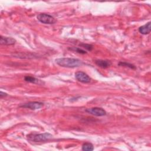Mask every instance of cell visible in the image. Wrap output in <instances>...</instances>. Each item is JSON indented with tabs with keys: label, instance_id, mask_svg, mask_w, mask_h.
I'll return each instance as SVG.
<instances>
[{
	"label": "cell",
	"instance_id": "6da1fadb",
	"mask_svg": "<svg viewBox=\"0 0 151 151\" xmlns=\"http://www.w3.org/2000/svg\"><path fill=\"white\" fill-rule=\"evenodd\" d=\"M55 61L57 65L66 68H76L80 67L83 64L81 61L73 58H57Z\"/></svg>",
	"mask_w": 151,
	"mask_h": 151
},
{
	"label": "cell",
	"instance_id": "7a4b0ae2",
	"mask_svg": "<svg viewBox=\"0 0 151 151\" xmlns=\"http://www.w3.org/2000/svg\"><path fill=\"white\" fill-rule=\"evenodd\" d=\"M52 135L49 133L30 134L28 136L29 139L34 142H42L49 140L52 138Z\"/></svg>",
	"mask_w": 151,
	"mask_h": 151
},
{
	"label": "cell",
	"instance_id": "3957f363",
	"mask_svg": "<svg viewBox=\"0 0 151 151\" xmlns=\"http://www.w3.org/2000/svg\"><path fill=\"white\" fill-rule=\"evenodd\" d=\"M37 18L40 22L45 24H53L56 22L55 19L53 17L44 13L39 14Z\"/></svg>",
	"mask_w": 151,
	"mask_h": 151
},
{
	"label": "cell",
	"instance_id": "277c9868",
	"mask_svg": "<svg viewBox=\"0 0 151 151\" xmlns=\"http://www.w3.org/2000/svg\"><path fill=\"white\" fill-rule=\"evenodd\" d=\"M44 106V103L40 101H30L21 105L19 107L25 109H29L31 110L40 109Z\"/></svg>",
	"mask_w": 151,
	"mask_h": 151
},
{
	"label": "cell",
	"instance_id": "5b68a950",
	"mask_svg": "<svg viewBox=\"0 0 151 151\" xmlns=\"http://www.w3.org/2000/svg\"><path fill=\"white\" fill-rule=\"evenodd\" d=\"M86 111L95 116H103L106 114V111L101 107H91L86 109Z\"/></svg>",
	"mask_w": 151,
	"mask_h": 151
},
{
	"label": "cell",
	"instance_id": "8992f818",
	"mask_svg": "<svg viewBox=\"0 0 151 151\" xmlns=\"http://www.w3.org/2000/svg\"><path fill=\"white\" fill-rule=\"evenodd\" d=\"M75 78L78 81L83 83H88L91 81V78L83 71H77L75 73Z\"/></svg>",
	"mask_w": 151,
	"mask_h": 151
},
{
	"label": "cell",
	"instance_id": "52a82bcc",
	"mask_svg": "<svg viewBox=\"0 0 151 151\" xmlns=\"http://www.w3.org/2000/svg\"><path fill=\"white\" fill-rule=\"evenodd\" d=\"M16 40L12 37H0V44L4 45H11L15 44Z\"/></svg>",
	"mask_w": 151,
	"mask_h": 151
},
{
	"label": "cell",
	"instance_id": "ba28073f",
	"mask_svg": "<svg viewBox=\"0 0 151 151\" xmlns=\"http://www.w3.org/2000/svg\"><path fill=\"white\" fill-rule=\"evenodd\" d=\"M139 31L140 33L146 35L148 34L151 31V27H150V22H148L147 23L145 24V25L140 27L139 28Z\"/></svg>",
	"mask_w": 151,
	"mask_h": 151
},
{
	"label": "cell",
	"instance_id": "9c48e42d",
	"mask_svg": "<svg viewBox=\"0 0 151 151\" xmlns=\"http://www.w3.org/2000/svg\"><path fill=\"white\" fill-rule=\"evenodd\" d=\"M95 64L102 68H107L111 65V63L108 60H97L95 61Z\"/></svg>",
	"mask_w": 151,
	"mask_h": 151
},
{
	"label": "cell",
	"instance_id": "30bf717a",
	"mask_svg": "<svg viewBox=\"0 0 151 151\" xmlns=\"http://www.w3.org/2000/svg\"><path fill=\"white\" fill-rule=\"evenodd\" d=\"M93 149V145L91 143H85L82 145V150L84 151H92Z\"/></svg>",
	"mask_w": 151,
	"mask_h": 151
},
{
	"label": "cell",
	"instance_id": "8fae6325",
	"mask_svg": "<svg viewBox=\"0 0 151 151\" xmlns=\"http://www.w3.org/2000/svg\"><path fill=\"white\" fill-rule=\"evenodd\" d=\"M24 80L27 82H29V83H38L39 81V80L35 78V77H31V76H25L24 77Z\"/></svg>",
	"mask_w": 151,
	"mask_h": 151
},
{
	"label": "cell",
	"instance_id": "7c38bea8",
	"mask_svg": "<svg viewBox=\"0 0 151 151\" xmlns=\"http://www.w3.org/2000/svg\"><path fill=\"white\" fill-rule=\"evenodd\" d=\"M119 65H120V66H123V67H129L131 69H136V66L132 64H130V63H126V62H120L119 63Z\"/></svg>",
	"mask_w": 151,
	"mask_h": 151
},
{
	"label": "cell",
	"instance_id": "4fadbf2b",
	"mask_svg": "<svg viewBox=\"0 0 151 151\" xmlns=\"http://www.w3.org/2000/svg\"><path fill=\"white\" fill-rule=\"evenodd\" d=\"M69 50H72V51H76L78 53H80V54H86V51L81 49L80 48H76V47H74V48H68Z\"/></svg>",
	"mask_w": 151,
	"mask_h": 151
},
{
	"label": "cell",
	"instance_id": "5bb4252c",
	"mask_svg": "<svg viewBox=\"0 0 151 151\" xmlns=\"http://www.w3.org/2000/svg\"><path fill=\"white\" fill-rule=\"evenodd\" d=\"M80 45L84 48H86V50H88V51H91L93 49V46L91 45L90 44H80Z\"/></svg>",
	"mask_w": 151,
	"mask_h": 151
},
{
	"label": "cell",
	"instance_id": "9a60e30c",
	"mask_svg": "<svg viewBox=\"0 0 151 151\" xmlns=\"http://www.w3.org/2000/svg\"><path fill=\"white\" fill-rule=\"evenodd\" d=\"M7 95H8L7 93L1 91V92H0V97H1V98H2L3 97H5V96H6Z\"/></svg>",
	"mask_w": 151,
	"mask_h": 151
}]
</instances>
